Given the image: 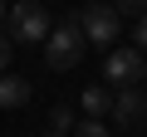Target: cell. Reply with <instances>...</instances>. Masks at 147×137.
I'll return each mask as SVG.
<instances>
[{
  "mask_svg": "<svg viewBox=\"0 0 147 137\" xmlns=\"http://www.w3.org/2000/svg\"><path fill=\"white\" fill-rule=\"evenodd\" d=\"M84 30H79V15H69V20H54V30L44 34V64L54 68V74H64V68H74L84 59Z\"/></svg>",
  "mask_w": 147,
  "mask_h": 137,
  "instance_id": "obj_1",
  "label": "cell"
},
{
  "mask_svg": "<svg viewBox=\"0 0 147 137\" xmlns=\"http://www.w3.org/2000/svg\"><path fill=\"white\" fill-rule=\"evenodd\" d=\"M5 25H10V39H15V44H39V39L54 30V20L44 15L39 0H20V5H10V10H5Z\"/></svg>",
  "mask_w": 147,
  "mask_h": 137,
  "instance_id": "obj_2",
  "label": "cell"
},
{
  "mask_svg": "<svg viewBox=\"0 0 147 137\" xmlns=\"http://www.w3.org/2000/svg\"><path fill=\"white\" fill-rule=\"evenodd\" d=\"M79 30H84V39H88V44L113 49L123 25H118V10H113V5H88V10H79Z\"/></svg>",
  "mask_w": 147,
  "mask_h": 137,
  "instance_id": "obj_3",
  "label": "cell"
},
{
  "mask_svg": "<svg viewBox=\"0 0 147 137\" xmlns=\"http://www.w3.org/2000/svg\"><path fill=\"white\" fill-rule=\"evenodd\" d=\"M142 68H147V59H142L137 49H108V59H103V83H108V88H127V83L142 79Z\"/></svg>",
  "mask_w": 147,
  "mask_h": 137,
  "instance_id": "obj_4",
  "label": "cell"
},
{
  "mask_svg": "<svg viewBox=\"0 0 147 137\" xmlns=\"http://www.w3.org/2000/svg\"><path fill=\"white\" fill-rule=\"evenodd\" d=\"M118 127H137V122H147V93H137L132 83L127 88H113V113H108Z\"/></svg>",
  "mask_w": 147,
  "mask_h": 137,
  "instance_id": "obj_5",
  "label": "cell"
},
{
  "mask_svg": "<svg viewBox=\"0 0 147 137\" xmlns=\"http://www.w3.org/2000/svg\"><path fill=\"white\" fill-rule=\"evenodd\" d=\"M30 103V79H20V74H0V108H25Z\"/></svg>",
  "mask_w": 147,
  "mask_h": 137,
  "instance_id": "obj_6",
  "label": "cell"
},
{
  "mask_svg": "<svg viewBox=\"0 0 147 137\" xmlns=\"http://www.w3.org/2000/svg\"><path fill=\"white\" fill-rule=\"evenodd\" d=\"M79 108H84V118H108L113 113V88L103 83V88H84L79 93Z\"/></svg>",
  "mask_w": 147,
  "mask_h": 137,
  "instance_id": "obj_7",
  "label": "cell"
},
{
  "mask_svg": "<svg viewBox=\"0 0 147 137\" xmlns=\"http://www.w3.org/2000/svg\"><path fill=\"white\" fill-rule=\"evenodd\" d=\"M69 137H113V132H108V122H103V118H84V122H74V132H69Z\"/></svg>",
  "mask_w": 147,
  "mask_h": 137,
  "instance_id": "obj_8",
  "label": "cell"
},
{
  "mask_svg": "<svg viewBox=\"0 0 147 137\" xmlns=\"http://www.w3.org/2000/svg\"><path fill=\"white\" fill-rule=\"evenodd\" d=\"M49 127H54V132H74V108H69V103H54V108H49Z\"/></svg>",
  "mask_w": 147,
  "mask_h": 137,
  "instance_id": "obj_9",
  "label": "cell"
},
{
  "mask_svg": "<svg viewBox=\"0 0 147 137\" xmlns=\"http://www.w3.org/2000/svg\"><path fill=\"white\" fill-rule=\"evenodd\" d=\"M113 10H118V15H142L147 0H113Z\"/></svg>",
  "mask_w": 147,
  "mask_h": 137,
  "instance_id": "obj_10",
  "label": "cell"
},
{
  "mask_svg": "<svg viewBox=\"0 0 147 137\" xmlns=\"http://www.w3.org/2000/svg\"><path fill=\"white\" fill-rule=\"evenodd\" d=\"M132 39H137V49H147V10L137 15V25H132Z\"/></svg>",
  "mask_w": 147,
  "mask_h": 137,
  "instance_id": "obj_11",
  "label": "cell"
},
{
  "mask_svg": "<svg viewBox=\"0 0 147 137\" xmlns=\"http://www.w3.org/2000/svg\"><path fill=\"white\" fill-rule=\"evenodd\" d=\"M10 44H15L10 34H0V74H5V68H10Z\"/></svg>",
  "mask_w": 147,
  "mask_h": 137,
  "instance_id": "obj_12",
  "label": "cell"
},
{
  "mask_svg": "<svg viewBox=\"0 0 147 137\" xmlns=\"http://www.w3.org/2000/svg\"><path fill=\"white\" fill-rule=\"evenodd\" d=\"M44 137H69V132H54V127H49V132H44Z\"/></svg>",
  "mask_w": 147,
  "mask_h": 137,
  "instance_id": "obj_13",
  "label": "cell"
},
{
  "mask_svg": "<svg viewBox=\"0 0 147 137\" xmlns=\"http://www.w3.org/2000/svg\"><path fill=\"white\" fill-rule=\"evenodd\" d=\"M5 10H10V5H5V0H0V20H5Z\"/></svg>",
  "mask_w": 147,
  "mask_h": 137,
  "instance_id": "obj_14",
  "label": "cell"
},
{
  "mask_svg": "<svg viewBox=\"0 0 147 137\" xmlns=\"http://www.w3.org/2000/svg\"><path fill=\"white\" fill-rule=\"evenodd\" d=\"M142 79H147V68H142Z\"/></svg>",
  "mask_w": 147,
  "mask_h": 137,
  "instance_id": "obj_15",
  "label": "cell"
}]
</instances>
